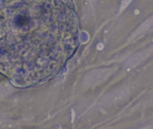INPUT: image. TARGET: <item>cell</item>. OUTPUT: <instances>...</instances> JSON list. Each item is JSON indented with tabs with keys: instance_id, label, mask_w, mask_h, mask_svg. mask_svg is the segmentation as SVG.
Returning a JSON list of instances; mask_svg holds the SVG:
<instances>
[{
	"instance_id": "6da1fadb",
	"label": "cell",
	"mask_w": 153,
	"mask_h": 129,
	"mask_svg": "<svg viewBox=\"0 0 153 129\" xmlns=\"http://www.w3.org/2000/svg\"><path fill=\"white\" fill-rule=\"evenodd\" d=\"M109 75H110V73H109V71H107V70L96 71L89 74V76L88 77V82L91 85L97 84L99 82L104 81Z\"/></svg>"
},
{
	"instance_id": "7a4b0ae2",
	"label": "cell",
	"mask_w": 153,
	"mask_h": 129,
	"mask_svg": "<svg viewBox=\"0 0 153 129\" xmlns=\"http://www.w3.org/2000/svg\"><path fill=\"white\" fill-rule=\"evenodd\" d=\"M152 25H153V17L147 19V20H146V21L138 28V30L135 32L134 35H138V34H140L146 32L147 30H149V29L152 26Z\"/></svg>"
},
{
	"instance_id": "3957f363",
	"label": "cell",
	"mask_w": 153,
	"mask_h": 129,
	"mask_svg": "<svg viewBox=\"0 0 153 129\" xmlns=\"http://www.w3.org/2000/svg\"><path fill=\"white\" fill-rule=\"evenodd\" d=\"M143 59V54L142 53H137L135 54L134 56H132L129 60H128V65L131 66V67H133L135 65H137V64Z\"/></svg>"
},
{
	"instance_id": "277c9868",
	"label": "cell",
	"mask_w": 153,
	"mask_h": 129,
	"mask_svg": "<svg viewBox=\"0 0 153 129\" xmlns=\"http://www.w3.org/2000/svg\"><path fill=\"white\" fill-rule=\"evenodd\" d=\"M131 1H132V0H123V1H122V4H121V9H122V10L125 9V8L131 3Z\"/></svg>"
}]
</instances>
